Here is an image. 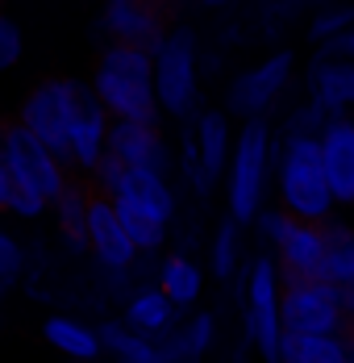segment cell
Returning <instances> with one entry per match:
<instances>
[{
	"label": "cell",
	"instance_id": "7a4b0ae2",
	"mask_svg": "<svg viewBox=\"0 0 354 363\" xmlns=\"http://www.w3.org/2000/svg\"><path fill=\"white\" fill-rule=\"evenodd\" d=\"M275 196L296 221H333L338 196L321 163L317 134H283L275 150Z\"/></svg>",
	"mask_w": 354,
	"mask_h": 363
},
{
	"label": "cell",
	"instance_id": "f35d334b",
	"mask_svg": "<svg viewBox=\"0 0 354 363\" xmlns=\"http://www.w3.org/2000/svg\"><path fill=\"white\" fill-rule=\"evenodd\" d=\"M0 309H4V289H0Z\"/></svg>",
	"mask_w": 354,
	"mask_h": 363
},
{
	"label": "cell",
	"instance_id": "7c38bea8",
	"mask_svg": "<svg viewBox=\"0 0 354 363\" xmlns=\"http://www.w3.org/2000/svg\"><path fill=\"white\" fill-rule=\"evenodd\" d=\"M88 255L105 272H113V276H125L142 255L134 247V238H130L121 213H117V205L108 196H101V192L92 196V213H88Z\"/></svg>",
	"mask_w": 354,
	"mask_h": 363
},
{
	"label": "cell",
	"instance_id": "ab89813d",
	"mask_svg": "<svg viewBox=\"0 0 354 363\" xmlns=\"http://www.w3.org/2000/svg\"><path fill=\"white\" fill-rule=\"evenodd\" d=\"M267 4H280V0H267Z\"/></svg>",
	"mask_w": 354,
	"mask_h": 363
},
{
	"label": "cell",
	"instance_id": "836d02e7",
	"mask_svg": "<svg viewBox=\"0 0 354 363\" xmlns=\"http://www.w3.org/2000/svg\"><path fill=\"white\" fill-rule=\"evenodd\" d=\"M8 196H13V176H8V163H4V155H0V218H4V209H8Z\"/></svg>",
	"mask_w": 354,
	"mask_h": 363
},
{
	"label": "cell",
	"instance_id": "e0dca14e",
	"mask_svg": "<svg viewBox=\"0 0 354 363\" xmlns=\"http://www.w3.org/2000/svg\"><path fill=\"white\" fill-rule=\"evenodd\" d=\"M113 205H125V209H138V213H150V218L167 221L176 218V188H171V176L167 172H154V167H125L121 176V188L108 196Z\"/></svg>",
	"mask_w": 354,
	"mask_h": 363
},
{
	"label": "cell",
	"instance_id": "5b68a950",
	"mask_svg": "<svg viewBox=\"0 0 354 363\" xmlns=\"http://www.w3.org/2000/svg\"><path fill=\"white\" fill-rule=\"evenodd\" d=\"M283 284L287 280H283L275 255L250 259V267H246V338L263 363H280V351H283V334H287L283 330V313H280Z\"/></svg>",
	"mask_w": 354,
	"mask_h": 363
},
{
	"label": "cell",
	"instance_id": "d6986e66",
	"mask_svg": "<svg viewBox=\"0 0 354 363\" xmlns=\"http://www.w3.org/2000/svg\"><path fill=\"white\" fill-rule=\"evenodd\" d=\"M42 342L55 351V355H63L71 363H96L105 355V342H101V326H92V322H84V318H75V313H46L42 318Z\"/></svg>",
	"mask_w": 354,
	"mask_h": 363
},
{
	"label": "cell",
	"instance_id": "8fae6325",
	"mask_svg": "<svg viewBox=\"0 0 354 363\" xmlns=\"http://www.w3.org/2000/svg\"><path fill=\"white\" fill-rule=\"evenodd\" d=\"M108 130H113V117L101 105V96L92 92V84H84V92L75 101V117H71V138H67L71 176L88 180L96 172V163L108 155Z\"/></svg>",
	"mask_w": 354,
	"mask_h": 363
},
{
	"label": "cell",
	"instance_id": "30bf717a",
	"mask_svg": "<svg viewBox=\"0 0 354 363\" xmlns=\"http://www.w3.org/2000/svg\"><path fill=\"white\" fill-rule=\"evenodd\" d=\"M171 13L146 4V0H101V13H96V34L105 42H117V46H142V50H154L171 21Z\"/></svg>",
	"mask_w": 354,
	"mask_h": 363
},
{
	"label": "cell",
	"instance_id": "ac0fdd59",
	"mask_svg": "<svg viewBox=\"0 0 354 363\" xmlns=\"http://www.w3.org/2000/svg\"><path fill=\"white\" fill-rule=\"evenodd\" d=\"M317 143L338 205H354V117H325Z\"/></svg>",
	"mask_w": 354,
	"mask_h": 363
},
{
	"label": "cell",
	"instance_id": "44dd1931",
	"mask_svg": "<svg viewBox=\"0 0 354 363\" xmlns=\"http://www.w3.org/2000/svg\"><path fill=\"white\" fill-rule=\"evenodd\" d=\"M176 318H179V305L159 289V284L138 289L130 301H125V313H121V322H125V326H134L138 334L154 338V342H159L163 334H171V330H176Z\"/></svg>",
	"mask_w": 354,
	"mask_h": 363
},
{
	"label": "cell",
	"instance_id": "4dcf8cb0",
	"mask_svg": "<svg viewBox=\"0 0 354 363\" xmlns=\"http://www.w3.org/2000/svg\"><path fill=\"white\" fill-rule=\"evenodd\" d=\"M50 213V201L46 196H38V192H30V188H17L13 184V196H8V209H4V218L13 221H38Z\"/></svg>",
	"mask_w": 354,
	"mask_h": 363
},
{
	"label": "cell",
	"instance_id": "d590c367",
	"mask_svg": "<svg viewBox=\"0 0 354 363\" xmlns=\"http://www.w3.org/2000/svg\"><path fill=\"white\" fill-rule=\"evenodd\" d=\"M325 50H333V55H350V59H354V26H350L342 38H338L333 46H325Z\"/></svg>",
	"mask_w": 354,
	"mask_h": 363
},
{
	"label": "cell",
	"instance_id": "8d00e7d4",
	"mask_svg": "<svg viewBox=\"0 0 354 363\" xmlns=\"http://www.w3.org/2000/svg\"><path fill=\"white\" fill-rule=\"evenodd\" d=\"M146 4H154V9H163V13H176L183 0H146Z\"/></svg>",
	"mask_w": 354,
	"mask_h": 363
},
{
	"label": "cell",
	"instance_id": "ba28073f",
	"mask_svg": "<svg viewBox=\"0 0 354 363\" xmlns=\"http://www.w3.org/2000/svg\"><path fill=\"white\" fill-rule=\"evenodd\" d=\"M296 75V55L292 50H271L267 59L250 63L229 79L225 88V113L238 117V121H258L280 105V96L287 92Z\"/></svg>",
	"mask_w": 354,
	"mask_h": 363
},
{
	"label": "cell",
	"instance_id": "7402d4cb",
	"mask_svg": "<svg viewBox=\"0 0 354 363\" xmlns=\"http://www.w3.org/2000/svg\"><path fill=\"white\" fill-rule=\"evenodd\" d=\"M280 363H354V334H283Z\"/></svg>",
	"mask_w": 354,
	"mask_h": 363
},
{
	"label": "cell",
	"instance_id": "1f68e13d",
	"mask_svg": "<svg viewBox=\"0 0 354 363\" xmlns=\"http://www.w3.org/2000/svg\"><path fill=\"white\" fill-rule=\"evenodd\" d=\"M121 176H125V163H121V159H113V155H105V159L96 163V172L88 176V184H92V192L113 196V192L121 188Z\"/></svg>",
	"mask_w": 354,
	"mask_h": 363
},
{
	"label": "cell",
	"instance_id": "4fadbf2b",
	"mask_svg": "<svg viewBox=\"0 0 354 363\" xmlns=\"http://www.w3.org/2000/svg\"><path fill=\"white\" fill-rule=\"evenodd\" d=\"M234 117L225 109H200L192 121V146H196V176L192 188L196 192H209L212 184L225 176L229 167V155H234Z\"/></svg>",
	"mask_w": 354,
	"mask_h": 363
},
{
	"label": "cell",
	"instance_id": "9a60e30c",
	"mask_svg": "<svg viewBox=\"0 0 354 363\" xmlns=\"http://www.w3.org/2000/svg\"><path fill=\"white\" fill-rule=\"evenodd\" d=\"M108 155L121 159L125 167H154V172H167V176L176 167V155L163 138L159 121H113Z\"/></svg>",
	"mask_w": 354,
	"mask_h": 363
},
{
	"label": "cell",
	"instance_id": "ffe728a7",
	"mask_svg": "<svg viewBox=\"0 0 354 363\" xmlns=\"http://www.w3.org/2000/svg\"><path fill=\"white\" fill-rule=\"evenodd\" d=\"M92 184L88 180H75L50 201V218L59 225V238L67 242L71 251H88V213H92Z\"/></svg>",
	"mask_w": 354,
	"mask_h": 363
},
{
	"label": "cell",
	"instance_id": "3957f363",
	"mask_svg": "<svg viewBox=\"0 0 354 363\" xmlns=\"http://www.w3.org/2000/svg\"><path fill=\"white\" fill-rule=\"evenodd\" d=\"M271 159H275V134L271 121H242L238 138H234V155L225 167V209L229 218L250 225L263 213V196H267V176H271Z\"/></svg>",
	"mask_w": 354,
	"mask_h": 363
},
{
	"label": "cell",
	"instance_id": "484cf974",
	"mask_svg": "<svg viewBox=\"0 0 354 363\" xmlns=\"http://www.w3.org/2000/svg\"><path fill=\"white\" fill-rule=\"evenodd\" d=\"M325 234H329V255H325V280L338 284V289H350L354 284V225L346 221H325Z\"/></svg>",
	"mask_w": 354,
	"mask_h": 363
},
{
	"label": "cell",
	"instance_id": "6da1fadb",
	"mask_svg": "<svg viewBox=\"0 0 354 363\" xmlns=\"http://www.w3.org/2000/svg\"><path fill=\"white\" fill-rule=\"evenodd\" d=\"M88 84L113 121H159L163 117L159 92H154V50L105 42Z\"/></svg>",
	"mask_w": 354,
	"mask_h": 363
},
{
	"label": "cell",
	"instance_id": "9c48e42d",
	"mask_svg": "<svg viewBox=\"0 0 354 363\" xmlns=\"http://www.w3.org/2000/svg\"><path fill=\"white\" fill-rule=\"evenodd\" d=\"M283 330L292 334H342V289L329 280H292L283 284Z\"/></svg>",
	"mask_w": 354,
	"mask_h": 363
},
{
	"label": "cell",
	"instance_id": "f546056e",
	"mask_svg": "<svg viewBox=\"0 0 354 363\" xmlns=\"http://www.w3.org/2000/svg\"><path fill=\"white\" fill-rule=\"evenodd\" d=\"M21 272H25V247H21V238L13 230L0 225V289L21 280Z\"/></svg>",
	"mask_w": 354,
	"mask_h": 363
},
{
	"label": "cell",
	"instance_id": "52a82bcc",
	"mask_svg": "<svg viewBox=\"0 0 354 363\" xmlns=\"http://www.w3.org/2000/svg\"><path fill=\"white\" fill-rule=\"evenodd\" d=\"M84 84L88 79H79V75H46V79H38L34 88L21 96V105H17V121L25 130H34L63 163H67L71 117H75V101H79Z\"/></svg>",
	"mask_w": 354,
	"mask_h": 363
},
{
	"label": "cell",
	"instance_id": "74e56055",
	"mask_svg": "<svg viewBox=\"0 0 354 363\" xmlns=\"http://www.w3.org/2000/svg\"><path fill=\"white\" fill-rule=\"evenodd\" d=\"M200 9H229V4H238V0H196Z\"/></svg>",
	"mask_w": 354,
	"mask_h": 363
},
{
	"label": "cell",
	"instance_id": "2e32d148",
	"mask_svg": "<svg viewBox=\"0 0 354 363\" xmlns=\"http://www.w3.org/2000/svg\"><path fill=\"white\" fill-rule=\"evenodd\" d=\"M309 101H317L325 117H354V59L325 50L309 67Z\"/></svg>",
	"mask_w": 354,
	"mask_h": 363
},
{
	"label": "cell",
	"instance_id": "83f0119b",
	"mask_svg": "<svg viewBox=\"0 0 354 363\" xmlns=\"http://www.w3.org/2000/svg\"><path fill=\"white\" fill-rule=\"evenodd\" d=\"M350 26H354V9H350V4H333V9H321L317 17H313L309 38H313L317 46H333V42L346 34Z\"/></svg>",
	"mask_w": 354,
	"mask_h": 363
},
{
	"label": "cell",
	"instance_id": "8992f818",
	"mask_svg": "<svg viewBox=\"0 0 354 363\" xmlns=\"http://www.w3.org/2000/svg\"><path fill=\"white\" fill-rule=\"evenodd\" d=\"M0 155H4V163H8L13 184H17V188H30V192L46 196V201H55V196L75 180L67 163L42 143L34 130H25L17 117L0 121Z\"/></svg>",
	"mask_w": 354,
	"mask_h": 363
},
{
	"label": "cell",
	"instance_id": "4316f807",
	"mask_svg": "<svg viewBox=\"0 0 354 363\" xmlns=\"http://www.w3.org/2000/svg\"><path fill=\"white\" fill-rule=\"evenodd\" d=\"M209 259H212V276L217 280H229L242 263V221L225 218L212 234V247H209Z\"/></svg>",
	"mask_w": 354,
	"mask_h": 363
},
{
	"label": "cell",
	"instance_id": "d4e9b609",
	"mask_svg": "<svg viewBox=\"0 0 354 363\" xmlns=\"http://www.w3.org/2000/svg\"><path fill=\"white\" fill-rule=\"evenodd\" d=\"M101 342H105V359L113 363H163L159 342L125 322H101Z\"/></svg>",
	"mask_w": 354,
	"mask_h": 363
},
{
	"label": "cell",
	"instance_id": "f1b7e54d",
	"mask_svg": "<svg viewBox=\"0 0 354 363\" xmlns=\"http://www.w3.org/2000/svg\"><path fill=\"white\" fill-rule=\"evenodd\" d=\"M21 55H25V34L17 26V17L0 9V75L13 72L21 63Z\"/></svg>",
	"mask_w": 354,
	"mask_h": 363
},
{
	"label": "cell",
	"instance_id": "277c9868",
	"mask_svg": "<svg viewBox=\"0 0 354 363\" xmlns=\"http://www.w3.org/2000/svg\"><path fill=\"white\" fill-rule=\"evenodd\" d=\"M154 92L163 117L188 121L200 113V38L192 26H171L154 46Z\"/></svg>",
	"mask_w": 354,
	"mask_h": 363
},
{
	"label": "cell",
	"instance_id": "e575fe53",
	"mask_svg": "<svg viewBox=\"0 0 354 363\" xmlns=\"http://www.w3.org/2000/svg\"><path fill=\"white\" fill-rule=\"evenodd\" d=\"M342 318H346V330L354 334V284L342 289Z\"/></svg>",
	"mask_w": 354,
	"mask_h": 363
},
{
	"label": "cell",
	"instance_id": "603a6c76",
	"mask_svg": "<svg viewBox=\"0 0 354 363\" xmlns=\"http://www.w3.org/2000/svg\"><path fill=\"white\" fill-rule=\"evenodd\" d=\"M212 334H217L212 313H192L188 322H176L171 334L159 338V355L163 363H200L212 347Z\"/></svg>",
	"mask_w": 354,
	"mask_h": 363
},
{
	"label": "cell",
	"instance_id": "5bb4252c",
	"mask_svg": "<svg viewBox=\"0 0 354 363\" xmlns=\"http://www.w3.org/2000/svg\"><path fill=\"white\" fill-rule=\"evenodd\" d=\"M280 263L283 280H325V255H329V234L325 221H296L283 230V238L271 247Z\"/></svg>",
	"mask_w": 354,
	"mask_h": 363
},
{
	"label": "cell",
	"instance_id": "cb8c5ba5",
	"mask_svg": "<svg viewBox=\"0 0 354 363\" xmlns=\"http://www.w3.org/2000/svg\"><path fill=\"white\" fill-rule=\"evenodd\" d=\"M154 284L167 292L179 309H192L205 296V267L196 259H188V255H167L159 263V280Z\"/></svg>",
	"mask_w": 354,
	"mask_h": 363
},
{
	"label": "cell",
	"instance_id": "d6a6232c",
	"mask_svg": "<svg viewBox=\"0 0 354 363\" xmlns=\"http://www.w3.org/2000/svg\"><path fill=\"white\" fill-rule=\"evenodd\" d=\"M254 225H258V234H263V242H271V247H275V242L283 238V230L292 225V213L275 205V209H263V213L254 218Z\"/></svg>",
	"mask_w": 354,
	"mask_h": 363
}]
</instances>
